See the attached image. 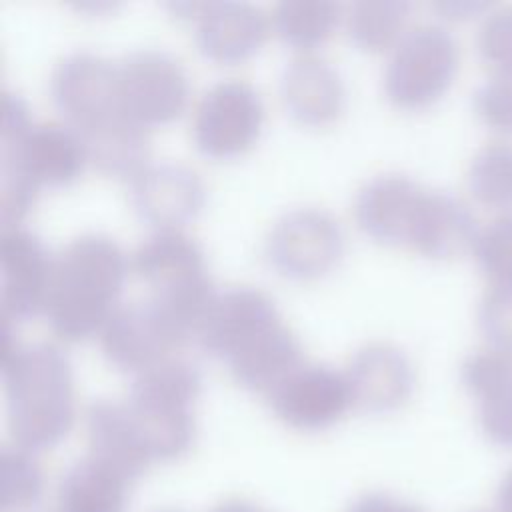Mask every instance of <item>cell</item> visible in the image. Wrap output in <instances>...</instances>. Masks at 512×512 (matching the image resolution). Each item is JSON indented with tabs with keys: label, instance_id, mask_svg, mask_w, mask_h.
Segmentation results:
<instances>
[{
	"label": "cell",
	"instance_id": "obj_27",
	"mask_svg": "<svg viewBox=\"0 0 512 512\" xmlns=\"http://www.w3.org/2000/svg\"><path fill=\"white\" fill-rule=\"evenodd\" d=\"M410 4L404 0H360L346 10V34L362 50H382L392 44L406 22Z\"/></svg>",
	"mask_w": 512,
	"mask_h": 512
},
{
	"label": "cell",
	"instance_id": "obj_4",
	"mask_svg": "<svg viewBox=\"0 0 512 512\" xmlns=\"http://www.w3.org/2000/svg\"><path fill=\"white\" fill-rule=\"evenodd\" d=\"M458 68V44L438 24H418L392 48L384 70V92L402 108H422L438 100Z\"/></svg>",
	"mask_w": 512,
	"mask_h": 512
},
{
	"label": "cell",
	"instance_id": "obj_36",
	"mask_svg": "<svg viewBox=\"0 0 512 512\" xmlns=\"http://www.w3.org/2000/svg\"><path fill=\"white\" fill-rule=\"evenodd\" d=\"M488 8L486 2H440L436 4V10H440L448 18H468L474 14H480Z\"/></svg>",
	"mask_w": 512,
	"mask_h": 512
},
{
	"label": "cell",
	"instance_id": "obj_11",
	"mask_svg": "<svg viewBox=\"0 0 512 512\" xmlns=\"http://www.w3.org/2000/svg\"><path fill=\"white\" fill-rule=\"evenodd\" d=\"M102 356L122 372H142L176 348L152 302H126L110 310L98 330Z\"/></svg>",
	"mask_w": 512,
	"mask_h": 512
},
{
	"label": "cell",
	"instance_id": "obj_17",
	"mask_svg": "<svg viewBox=\"0 0 512 512\" xmlns=\"http://www.w3.org/2000/svg\"><path fill=\"white\" fill-rule=\"evenodd\" d=\"M464 388L478 400L484 436L512 448V354L490 346L468 354L460 366Z\"/></svg>",
	"mask_w": 512,
	"mask_h": 512
},
{
	"label": "cell",
	"instance_id": "obj_3",
	"mask_svg": "<svg viewBox=\"0 0 512 512\" xmlns=\"http://www.w3.org/2000/svg\"><path fill=\"white\" fill-rule=\"evenodd\" d=\"M198 390V368L182 358H164L132 378L126 408L152 462L174 460L188 452L194 440L190 404Z\"/></svg>",
	"mask_w": 512,
	"mask_h": 512
},
{
	"label": "cell",
	"instance_id": "obj_2",
	"mask_svg": "<svg viewBox=\"0 0 512 512\" xmlns=\"http://www.w3.org/2000/svg\"><path fill=\"white\" fill-rule=\"evenodd\" d=\"M8 428L28 452L56 446L72 424L70 366L60 348L34 342L2 358Z\"/></svg>",
	"mask_w": 512,
	"mask_h": 512
},
{
	"label": "cell",
	"instance_id": "obj_26",
	"mask_svg": "<svg viewBox=\"0 0 512 512\" xmlns=\"http://www.w3.org/2000/svg\"><path fill=\"white\" fill-rule=\"evenodd\" d=\"M466 186L482 206L512 212V144H484L468 164Z\"/></svg>",
	"mask_w": 512,
	"mask_h": 512
},
{
	"label": "cell",
	"instance_id": "obj_20",
	"mask_svg": "<svg viewBox=\"0 0 512 512\" xmlns=\"http://www.w3.org/2000/svg\"><path fill=\"white\" fill-rule=\"evenodd\" d=\"M280 100L288 114L304 124H326L342 108V82L336 70L314 54L286 62L278 80Z\"/></svg>",
	"mask_w": 512,
	"mask_h": 512
},
{
	"label": "cell",
	"instance_id": "obj_9",
	"mask_svg": "<svg viewBox=\"0 0 512 512\" xmlns=\"http://www.w3.org/2000/svg\"><path fill=\"white\" fill-rule=\"evenodd\" d=\"M48 90L52 104L72 130L118 108L116 68L88 50L64 54L50 72Z\"/></svg>",
	"mask_w": 512,
	"mask_h": 512
},
{
	"label": "cell",
	"instance_id": "obj_40",
	"mask_svg": "<svg viewBox=\"0 0 512 512\" xmlns=\"http://www.w3.org/2000/svg\"><path fill=\"white\" fill-rule=\"evenodd\" d=\"M162 512H178V510H162Z\"/></svg>",
	"mask_w": 512,
	"mask_h": 512
},
{
	"label": "cell",
	"instance_id": "obj_25",
	"mask_svg": "<svg viewBox=\"0 0 512 512\" xmlns=\"http://www.w3.org/2000/svg\"><path fill=\"white\" fill-rule=\"evenodd\" d=\"M130 266L152 290L174 286L204 274L200 248L178 230H158L144 238L134 248Z\"/></svg>",
	"mask_w": 512,
	"mask_h": 512
},
{
	"label": "cell",
	"instance_id": "obj_13",
	"mask_svg": "<svg viewBox=\"0 0 512 512\" xmlns=\"http://www.w3.org/2000/svg\"><path fill=\"white\" fill-rule=\"evenodd\" d=\"M2 158L14 162L36 186L68 184L86 160L78 134L56 122L28 124L20 134L2 142Z\"/></svg>",
	"mask_w": 512,
	"mask_h": 512
},
{
	"label": "cell",
	"instance_id": "obj_7",
	"mask_svg": "<svg viewBox=\"0 0 512 512\" xmlns=\"http://www.w3.org/2000/svg\"><path fill=\"white\" fill-rule=\"evenodd\" d=\"M262 102L242 80H220L204 90L192 120L196 148L212 158H228L246 150L260 130Z\"/></svg>",
	"mask_w": 512,
	"mask_h": 512
},
{
	"label": "cell",
	"instance_id": "obj_31",
	"mask_svg": "<svg viewBox=\"0 0 512 512\" xmlns=\"http://www.w3.org/2000/svg\"><path fill=\"white\" fill-rule=\"evenodd\" d=\"M478 330L494 350L512 354V282H494L478 302Z\"/></svg>",
	"mask_w": 512,
	"mask_h": 512
},
{
	"label": "cell",
	"instance_id": "obj_33",
	"mask_svg": "<svg viewBox=\"0 0 512 512\" xmlns=\"http://www.w3.org/2000/svg\"><path fill=\"white\" fill-rule=\"evenodd\" d=\"M476 116L490 130L512 136V76L492 74L472 94Z\"/></svg>",
	"mask_w": 512,
	"mask_h": 512
},
{
	"label": "cell",
	"instance_id": "obj_19",
	"mask_svg": "<svg viewBox=\"0 0 512 512\" xmlns=\"http://www.w3.org/2000/svg\"><path fill=\"white\" fill-rule=\"evenodd\" d=\"M422 188L404 174H380L364 182L354 198V218L364 234L382 244H408Z\"/></svg>",
	"mask_w": 512,
	"mask_h": 512
},
{
	"label": "cell",
	"instance_id": "obj_21",
	"mask_svg": "<svg viewBox=\"0 0 512 512\" xmlns=\"http://www.w3.org/2000/svg\"><path fill=\"white\" fill-rule=\"evenodd\" d=\"M196 16L194 42L214 62L242 60L266 36L262 12L246 2H208Z\"/></svg>",
	"mask_w": 512,
	"mask_h": 512
},
{
	"label": "cell",
	"instance_id": "obj_34",
	"mask_svg": "<svg viewBox=\"0 0 512 512\" xmlns=\"http://www.w3.org/2000/svg\"><path fill=\"white\" fill-rule=\"evenodd\" d=\"M36 184L10 160L2 158L0 164V222L12 228L30 208Z\"/></svg>",
	"mask_w": 512,
	"mask_h": 512
},
{
	"label": "cell",
	"instance_id": "obj_8",
	"mask_svg": "<svg viewBox=\"0 0 512 512\" xmlns=\"http://www.w3.org/2000/svg\"><path fill=\"white\" fill-rule=\"evenodd\" d=\"M274 414L298 430H322L352 404L344 374L326 364H300L268 392Z\"/></svg>",
	"mask_w": 512,
	"mask_h": 512
},
{
	"label": "cell",
	"instance_id": "obj_29",
	"mask_svg": "<svg viewBox=\"0 0 512 512\" xmlns=\"http://www.w3.org/2000/svg\"><path fill=\"white\" fill-rule=\"evenodd\" d=\"M42 496V472L28 450L4 448L0 456L2 512H30Z\"/></svg>",
	"mask_w": 512,
	"mask_h": 512
},
{
	"label": "cell",
	"instance_id": "obj_6",
	"mask_svg": "<svg viewBox=\"0 0 512 512\" xmlns=\"http://www.w3.org/2000/svg\"><path fill=\"white\" fill-rule=\"evenodd\" d=\"M342 252L338 222L316 208L282 214L264 240L268 264L282 276L310 280L326 274Z\"/></svg>",
	"mask_w": 512,
	"mask_h": 512
},
{
	"label": "cell",
	"instance_id": "obj_37",
	"mask_svg": "<svg viewBox=\"0 0 512 512\" xmlns=\"http://www.w3.org/2000/svg\"><path fill=\"white\" fill-rule=\"evenodd\" d=\"M498 512H512V470L502 478L496 494Z\"/></svg>",
	"mask_w": 512,
	"mask_h": 512
},
{
	"label": "cell",
	"instance_id": "obj_23",
	"mask_svg": "<svg viewBox=\"0 0 512 512\" xmlns=\"http://www.w3.org/2000/svg\"><path fill=\"white\" fill-rule=\"evenodd\" d=\"M226 364L240 386L266 394L300 366V346L286 326L274 322L244 340L226 358Z\"/></svg>",
	"mask_w": 512,
	"mask_h": 512
},
{
	"label": "cell",
	"instance_id": "obj_35",
	"mask_svg": "<svg viewBox=\"0 0 512 512\" xmlns=\"http://www.w3.org/2000/svg\"><path fill=\"white\" fill-rule=\"evenodd\" d=\"M346 512H422L418 506L398 500L390 494L370 492L354 500Z\"/></svg>",
	"mask_w": 512,
	"mask_h": 512
},
{
	"label": "cell",
	"instance_id": "obj_18",
	"mask_svg": "<svg viewBox=\"0 0 512 512\" xmlns=\"http://www.w3.org/2000/svg\"><path fill=\"white\" fill-rule=\"evenodd\" d=\"M88 456L124 476L130 484L144 474L152 458L126 408L112 400H92L84 410Z\"/></svg>",
	"mask_w": 512,
	"mask_h": 512
},
{
	"label": "cell",
	"instance_id": "obj_14",
	"mask_svg": "<svg viewBox=\"0 0 512 512\" xmlns=\"http://www.w3.org/2000/svg\"><path fill=\"white\" fill-rule=\"evenodd\" d=\"M278 322L272 300L260 290L234 286L216 292L196 332V344L204 354L228 358L244 340Z\"/></svg>",
	"mask_w": 512,
	"mask_h": 512
},
{
	"label": "cell",
	"instance_id": "obj_28",
	"mask_svg": "<svg viewBox=\"0 0 512 512\" xmlns=\"http://www.w3.org/2000/svg\"><path fill=\"white\" fill-rule=\"evenodd\" d=\"M338 4L284 0L272 10V28L276 36L294 48H310L322 42L338 22Z\"/></svg>",
	"mask_w": 512,
	"mask_h": 512
},
{
	"label": "cell",
	"instance_id": "obj_39",
	"mask_svg": "<svg viewBox=\"0 0 512 512\" xmlns=\"http://www.w3.org/2000/svg\"><path fill=\"white\" fill-rule=\"evenodd\" d=\"M46 512H58V510H56V508H50V510H46Z\"/></svg>",
	"mask_w": 512,
	"mask_h": 512
},
{
	"label": "cell",
	"instance_id": "obj_32",
	"mask_svg": "<svg viewBox=\"0 0 512 512\" xmlns=\"http://www.w3.org/2000/svg\"><path fill=\"white\" fill-rule=\"evenodd\" d=\"M476 50L494 74L512 76V6L484 16L476 32Z\"/></svg>",
	"mask_w": 512,
	"mask_h": 512
},
{
	"label": "cell",
	"instance_id": "obj_30",
	"mask_svg": "<svg viewBox=\"0 0 512 512\" xmlns=\"http://www.w3.org/2000/svg\"><path fill=\"white\" fill-rule=\"evenodd\" d=\"M472 254L490 282H512V212H502L480 228Z\"/></svg>",
	"mask_w": 512,
	"mask_h": 512
},
{
	"label": "cell",
	"instance_id": "obj_5",
	"mask_svg": "<svg viewBox=\"0 0 512 512\" xmlns=\"http://www.w3.org/2000/svg\"><path fill=\"white\" fill-rule=\"evenodd\" d=\"M118 108L138 124H160L180 114L188 96L182 66L164 50L140 48L116 62Z\"/></svg>",
	"mask_w": 512,
	"mask_h": 512
},
{
	"label": "cell",
	"instance_id": "obj_12",
	"mask_svg": "<svg viewBox=\"0 0 512 512\" xmlns=\"http://www.w3.org/2000/svg\"><path fill=\"white\" fill-rule=\"evenodd\" d=\"M202 200V182L184 164H146L128 182V202L134 214L158 230H172L190 220L200 210Z\"/></svg>",
	"mask_w": 512,
	"mask_h": 512
},
{
	"label": "cell",
	"instance_id": "obj_1",
	"mask_svg": "<svg viewBox=\"0 0 512 512\" xmlns=\"http://www.w3.org/2000/svg\"><path fill=\"white\" fill-rule=\"evenodd\" d=\"M126 274V258L104 234H82L52 258V282L44 304L48 328L64 340L90 336L110 314Z\"/></svg>",
	"mask_w": 512,
	"mask_h": 512
},
{
	"label": "cell",
	"instance_id": "obj_38",
	"mask_svg": "<svg viewBox=\"0 0 512 512\" xmlns=\"http://www.w3.org/2000/svg\"><path fill=\"white\" fill-rule=\"evenodd\" d=\"M210 512H266L260 506H254L246 500H224L216 504Z\"/></svg>",
	"mask_w": 512,
	"mask_h": 512
},
{
	"label": "cell",
	"instance_id": "obj_24",
	"mask_svg": "<svg viewBox=\"0 0 512 512\" xmlns=\"http://www.w3.org/2000/svg\"><path fill=\"white\" fill-rule=\"evenodd\" d=\"M128 486L124 476L86 456L64 470L54 508L58 512H124Z\"/></svg>",
	"mask_w": 512,
	"mask_h": 512
},
{
	"label": "cell",
	"instance_id": "obj_22",
	"mask_svg": "<svg viewBox=\"0 0 512 512\" xmlns=\"http://www.w3.org/2000/svg\"><path fill=\"white\" fill-rule=\"evenodd\" d=\"M82 142L86 160L102 174L124 178L134 176L148 154L144 126L120 108L74 130Z\"/></svg>",
	"mask_w": 512,
	"mask_h": 512
},
{
	"label": "cell",
	"instance_id": "obj_15",
	"mask_svg": "<svg viewBox=\"0 0 512 512\" xmlns=\"http://www.w3.org/2000/svg\"><path fill=\"white\" fill-rule=\"evenodd\" d=\"M352 404L366 412H390L406 402L414 374L408 358L394 346L374 342L358 348L344 374Z\"/></svg>",
	"mask_w": 512,
	"mask_h": 512
},
{
	"label": "cell",
	"instance_id": "obj_16",
	"mask_svg": "<svg viewBox=\"0 0 512 512\" xmlns=\"http://www.w3.org/2000/svg\"><path fill=\"white\" fill-rule=\"evenodd\" d=\"M480 228L472 210L442 190H422L408 244L422 256L446 260L472 250Z\"/></svg>",
	"mask_w": 512,
	"mask_h": 512
},
{
	"label": "cell",
	"instance_id": "obj_10",
	"mask_svg": "<svg viewBox=\"0 0 512 512\" xmlns=\"http://www.w3.org/2000/svg\"><path fill=\"white\" fill-rule=\"evenodd\" d=\"M52 258L38 236L12 226L0 234V304L4 316L26 320L44 310Z\"/></svg>",
	"mask_w": 512,
	"mask_h": 512
}]
</instances>
